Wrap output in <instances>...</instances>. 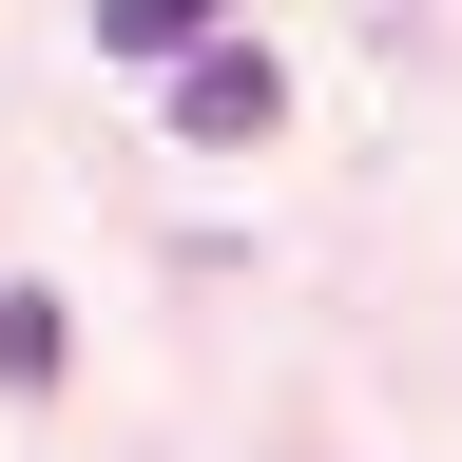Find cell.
Segmentation results:
<instances>
[{"label": "cell", "mask_w": 462, "mask_h": 462, "mask_svg": "<svg viewBox=\"0 0 462 462\" xmlns=\"http://www.w3.org/2000/svg\"><path fill=\"white\" fill-rule=\"evenodd\" d=\"M270 116H289V58H270V39H231V20H212L193 58H173V135H193V154H251Z\"/></svg>", "instance_id": "cell-1"}, {"label": "cell", "mask_w": 462, "mask_h": 462, "mask_svg": "<svg viewBox=\"0 0 462 462\" xmlns=\"http://www.w3.org/2000/svg\"><path fill=\"white\" fill-rule=\"evenodd\" d=\"M231 0H97V58H193Z\"/></svg>", "instance_id": "cell-2"}, {"label": "cell", "mask_w": 462, "mask_h": 462, "mask_svg": "<svg viewBox=\"0 0 462 462\" xmlns=\"http://www.w3.org/2000/svg\"><path fill=\"white\" fill-rule=\"evenodd\" d=\"M58 366H78V328H58L39 289H20V309H0V385H58Z\"/></svg>", "instance_id": "cell-3"}]
</instances>
